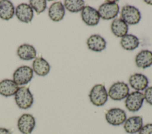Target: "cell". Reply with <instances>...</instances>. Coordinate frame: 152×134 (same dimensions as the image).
<instances>
[{
	"label": "cell",
	"mask_w": 152,
	"mask_h": 134,
	"mask_svg": "<svg viewBox=\"0 0 152 134\" xmlns=\"http://www.w3.org/2000/svg\"><path fill=\"white\" fill-rule=\"evenodd\" d=\"M17 55L22 60H30L36 58V50L33 45L24 44L18 48Z\"/></svg>",
	"instance_id": "cell-20"
},
{
	"label": "cell",
	"mask_w": 152,
	"mask_h": 134,
	"mask_svg": "<svg viewBox=\"0 0 152 134\" xmlns=\"http://www.w3.org/2000/svg\"><path fill=\"white\" fill-rule=\"evenodd\" d=\"M65 14V7L61 2H53L49 7L48 15L54 22L61 21Z\"/></svg>",
	"instance_id": "cell-16"
},
{
	"label": "cell",
	"mask_w": 152,
	"mask_h": 134,
	"mask_svg": "<svg viewBox=\"0 0 152 134\" xmlns=\"http://www.w3.org/2000/svg\"><path fill=\"white\" fill-rule=\"evenodd\" d=\"M33 77V69L27 66L17 68L13 73V81L18 86L27 84Z\"/></svg>",
	"instance_id": "cell-6"
},
{
	"label": "cell",
	"mask_w": 152,
	"mask_h": 134,
	"mask_svg": "<svg viewBox=\"0 0 152 134\" xmlns=\"http://www.w3.org/2000/svg\"><path fill=\"white\" fill-rule=\"evenodd\" d=\"M143 94L146 102L152 106V86L147 87Z\"/></svg>",
	"instance_id": "cell-25"
},
{
	"label": "cell",
	"mask_w": 152,
	"mask_h": 134,
	"mask_svg": "<svg viewBox=\"0 0 152 134\" xmlns=\"http://www.w3.org/2000/svg\"><path fill=\"white\" fill-rule=\"evenodd\" d=\"M81 18L83 22L89 26L97 25L100 18L98 11L88 5L84 6L81 11Z\"/></svg>",
	"instance_id": "cell-10"
},
{
	"label": "cell",
	"mask_w": 152,
	"mask_h": 134,
	"mask_svg": "<svg viewBox=\"0 0 152 134\" xmlns=\"http://www.w3.org/2000/svg\"><path fill=\"white\" fill-rule=\"evenodd\" d=\"M15 101L19 108L27 109L30 108L34 101L33 96L28 87L23 86L18 88L15 94Z\"/></svg>",
	"instance_id": "cell-1"
},
{
	"label": "cell",
	"mask_w": 152,
	"mask_h": 134,
	"mask_svg": "<svg viewBox=\"0 0 152 134\" xmlns=\"http://www.w3.org/2000/svg\"><path fill=\"white\" fill-rule=\"evenodd\" d=\"M116 2V1H107L106 2L102 4L98 9L100 17L105 20L112 19L116 17L119 11V7Z\"/></svg>",
	"instance_id": "cell-4"
},
{
	"label": "cell",
	"mask_w": 152,
	"mask_h": 134,
	"mask_svg": "<svg viewBox=\"0 0 152 134\" xmlns=\"http://www.w3.org/2000/svg\"><path fill=\"white\" fill-rule=\"evenodd\" d=\"M129 93V88L127 84L123 81L114 83L109 88L108 96L113 100H121L127 97Z\"/></svg>",
	"instance_id": "cell-3"
},
{
	"label": "cell",
	"mask_w": 152,
	"mask_h": 134,
	"mask_svg": "<svg viewBox=\"0 0 152 134\" xmlns=\"http://www.w3.org/2000/svg\"><path fill=\"white\" fill-rule=\"evenodd\" d=\"M144 100L143 93L138 91H134L127 96L125 101V105L129 111L137 112L142 107Z\"/></svg>",
	"instance_id": "cell-7"
},
{
	"label": "cell",
	"mask_w": 152,
	"mask_h": 134,
	"mask_svg": "<svg viewBox=\"0 0 152 134\" xmlns=\"http://www.w3.org/2000/svg\"><path fill=\"white\" fill-rule=\"evenodd\" d=\"M87 45L90 50L100 52L105 49L106 42L105 40L100 35L94 34L90 36L87 39Z\"/></svg>",
	"instance_id": "cell-15"
},
{
	"label": "cell",
	"mask_w": 152,
	"mask_h": 134,
	"mask_svg": "<svg viewBox=\"0 0 152 134\" xmlns=\"http://www.w3.org/2000/svg\"><path fill=\"white\" fill-rule=\"evenodd\" d=\"M33 70L34 73L40 76L47 75L50 71V65L48 62L42 57L35 58L33 62Z\"/></svg>",
	"instance_id": "cell-18"
},
{
	"label": "cell",
	"mask_w": 152,
	"mask_h": 134,
	"mask_svg": "<svg viewBox=\"0 0 152 134\" xmlns=\"http://www.w3.org/2000/svg\"><path fill=\"white\" fill-rule=\"evenodd\" d=\"M15 14L20 21L25 23L31 22L34 16L33 9L30 5L26 3L19 4L15 8Z\"/></svg>",
	"instance_id": "cell-11"
},
{
	"label": "cell",
	"mask_w": 152,
	"mask_h": 134,
	"mask_svg": "<svg viewBox=\"0 0 152 134\" xmlns=\"http://www.w3.org/2000/svg\"><path fill=\"white\" fill-rule=\"evenodd\" d=\"M18 86L11 79H4L0 81V94L5 97L15 95L18 89Z\"/></svg>",
	"instance_id": "cell-17"
},
{
	"label": "cell",
	"mask_w": 152,
	"mask_h": 134,
	"mask_svg": "<svg viewBox=\"0 0 152 134\" xmlns=\"http://www.w3.org/2000/svg\"><path fill=\"white\" fill-rule=\"evenodd\" d=\"M129 83L132 89L140 91L145 90L148 87V80L145 75L141 73H135L129 77Z\"/></svg>",
	"instance_id": "cell-13"
},
{
	"label": "cell",
	"mask_w": 152,
	"mask_h": 134,
	"mask_svg": "<svg viewBox=\"0 0 152 134\" xmlns=\"http://www.w3.org/2000/svg\"><path fill=\"white\" fill-rule=\"evenodd\" d=\"M88 96L91 103L96 106H103L108 99L107 90L102 84L94 85L91 89Z\"/></svg>",
	"instance_id": "cell-2"
},
{
	"label": "cell",
	"mask_w": 152,
	"mask_h": 134,
	"mask_svg": "<svg viewBox=\"0 0 152 134\" xmlns=\"http://www.w3.org/2000/svg\"><path fill=\"white\" fill-rule=\"evenodd\" d=\"M120 43L121 47L124 49L132 51L138 47L140 44V41L138 38L134 35L126 34L122 37Z\"/></svg>",
	"instance_id": "cell-22"
},
{
	"label": "cell",
	"mask_w": 152,
	"mask_h": 134,
	"mask_svg": "<svg viewBox=\"0 0 152 134\" xmlns=\"http://www.w3.org/2000/svg\"><path fill=\"white\" fill-rule=\"evenodd\" d=\"M30 6L33 9L37 14L43 12L46 8V1L45 0H30Z\"/></svg>",
	"instance_id": "cell-24"
},
{
	"label": "cell",
	"mask_w": 152,
	"mask_h": 134,
	"mask_svg": "<svg viewBox=\"0 0 152 134\" xmlns=\"http://www.w3.org/2000/svg\"><path fill=\"white\" fill-rule=\"evenodd\" d=\"M107 122L113 126H119L123 124L126 119L125 112L120 108L110 109L105 114Z\"/></svg>",
	"instance_id": "cell-8"
},
{
	"label": "cell",
	"mask_w": 152,
	"mask_h": 134,
	"mask_svg": "<svg viewBox=\"0 0 152 134\" xmlns=\"http://www.w3.org/2000/svg\"><path fill=\"white\" fill-rule=\"evenodd\" d=\"M84 1L82 0H65L64 7L71 12H78L84 8Z\"/></svg>",
	"instance_id": "cell-23"
},
{
	"label": "cell",
	"mask_w": 152,
	"mask_h": 134,
	"mask_svg": "<svg viewBox=\"0 0 152 134\" xmlns=\"http://www.w3.org/2000/svg\"><path fill=\"white\" fill-rule=\"evenodd\" d=\"M124 128L128 133L134 134L138 132L143 126L141 116H134L126 119L124 123Z\"/></svg>",
	"instance_id": "cell-12"
},
{
	"label": "cell",
	"mask_w": 152,
	"mask_h": 134,
	"mask_svg": "<svg viewBox=\"0 0 152 134\" xmlns=\"http://www.w3.org/2000/svg\"><path fill=\"white\" fill-rule=\"evenodd\" d=\"M138 134H152V123H147L142 126Z\"/></svg>",
	"instance_id": "cell-26"
},
{
	"label": "cell",
	"mask_w": 152,
	"mask_h": 134,
	"mask_svg": "<svg viewBox=\"0 0 152 134\" xmlns=\"http://www.w3.org/2000/svg\"><path fill=\"white\" fill-rule=\"evenodd\" d=\"M0 134H11V132L8 129L0 128Z\"/></svg>",
	"instance_id": "cell-27"
},
{
	"label": "cell",
	"mask_w": 152,
	"mask_h": 134,
	"mask_svg": "<svg viewBox=\"0 0 152 134\" xmlns=\"http://www.w3.org/2000/svg\"><path fill=\"white\" fill-rule=\"evenodd\" d=\"M15 10L12 3L8 0L0 1V18L4 20H9L14 15Z\"/></svg>",
	"instance_id": "cell-21"
},
{
	"label": "cell",
	"mask_w": 152,
	"mask_h": 134,
	"mask_svg": "<svg viewBox=\"0 0 152 134\" xmlns=\"http://www.w3.org/2000/svg\"><path fill=\"white\" fill-rule=\"evenodd\" d=\"M135 64L138 68L145 69L152 65V52L142 50L135 57Z\"/></svg>",
	"instance_id": "cell-14"
},
{
	"label": "cell",
	"mask_w": 152,
	"mask_h": 134,
	"mask_svg": "<svg viewBox=\"0 0 152 134\" xmlns=\"http://www.w3.org/2000/svg\"><path fill=\"white\" fill-rule=\"evenodd\" d=\"M144 2H145L146 4H148V5H152V1L151 0H150V1H147V0H145L144 1Z\"/></svg>",
	"instance_id": "cell-28"
},
{
	"label": "cell",
	"mask_w": 152,
	"mask_h": 134,
	"mask_svg": "<svg viewBox=\"0 0 152 134\" xmlns=\"http://www.w3.org/2000/svg\"><path fill=\"white\" fill-rule=\"evenodd\" d=\"M121 17L127 24L135 25L140 22L141 16L138 9L134 6L128 5L122 7Z\"/></svg>",
	"instance_id": "cell-5"
},
{
	"label": "cell",
	"mask_w": 152,
	"mask_h": 134,
	"mask_svg": "<svg viewBox=\"0 0 152 134\" xmlns=\"http://www.w3.org/2000/svg\"><path fill=\"white\" fill-rule=\"evenodd\" d=\"M36 121L34 117L30 114H23L18 119L17 127L23 134H30L34 128Z\"/></svg>",
	"instance_id": "cell-9"
},
{
	"label": "cell",
	"mask_w": 152,
	"mask_h": 134,
	"mask_svg": "<svg viewBox=\"0 0 152 134\" xmlns=\"http://www.w3.org/2000/svg\"><path fill=\"white\" fill-rule=\"evenodd\" d=\"M111 30L117 37H123L127 34L128 26L121 18H116L111 24Z\"/></svg>",
	"instance_id": "cell-19"
}]
</instances>
